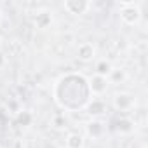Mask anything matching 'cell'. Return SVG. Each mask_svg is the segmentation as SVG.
Wrapping results in <instances>:
<instances>
[{"mask_svg":"<svg viewBox=\"0 0 148 148\" xmlns=\"http://www.w3.org/2000/svg\"><path fill=\"white\" fill-rule=\"evenodd\" d=\"M91 98L87 77L80 71H66L52 86V99L64 113L84 110Z\"/></svg>","mask_w":148,"mask_h":148,"instance_id":"1","label":"cell"},{"mask_svg":"<svg viewBox=\"0 0 148 148\" xmlns=\"http://www.w3.org/2000/svg\"><path fill=\"white\" fill-rule=\"evenodd\" d=\"M141 5L143 2H138V0H120V2H117L120 21L125 26H138L143 18Z\"/></svg>","mask_w":148,"mask_h":148,"instance_id":"2","label":"cell"},{"mask_svg":"<svg viewBox=\"0 0 148 148\" xmlns=\"http://www.w3.org/2000/svg\"><path fill=\"white\" fill-rule=\"evenodd\" d=\"M110 105L119 113H131L136 108V96L129 91H117L112 94Z\"/></svg>","mask_w":148,"mask_h":148,"instance_id":"3","label":"cell"},{"mask_svg":"<svg viewBox=\"0 0 148 148\" xmlns=\"http://www.w3.org/2000/svg\"><path fill=\"white\" fill-rule=\"evenodd\" d=\"M63 11L66 14L71 16H84L92 9V2L91 0H64L61 4Z\"/></svg>","mask_w":148,"mask_h":148,"instance_id":"4","label":"cell"},{"mask_svg":"<svg viewBox=\"0 0 148 148\" xmlns=\"http://www.w3.org/2000/svg\"><path fill=\"white\" fill-rule=\"evenodd\" d=\"M87 84H89V91H91L92 98H103L110 89L108 79L101 77V75H96V73H92L91 77H87Z\"/></svg>","mask_w":148,"mask_h":148,"instance_id":"5","label":"cell"},{"mask_svg":"<svg viewBox=\"0 0 148 148\" xmlns=\"http://www.w3.org/2000/svg\"><path fill=\"white\" fill-rule=\"evenodd\" d=\"M84 129H86V136L87 138H91V139H101L106 134V122L101 120V119H91V120L86 122Z\"/></svg>","mask_w":148,"mask_h":148,"instance_id":"6","label":"cell"},{"mask_svg":"<svg viewBox=\"0 0 148 148\" xmlns=\"http://www.w3.org/2000/svg\"><path fill=\"white\" fill-rule=\"evenodd\" d=\"M112 129H113L117 134H120V136H129V134L134 132L136 122H134L131 117H127V115H120V117H117V119L112 122Z\"/></svg>","mask_w":148,"mask_h":148,"instance_id":"7","label":"cell"},{"mask_svg":"<svg viewBox=\"0 0 148 148\" xmlns=\"http://www.w3.org/2000/svg\"><path fill=\"white\" fill-rule=\"evenodd\" d=\"M84 110H86L87 115H91L92 119H101V117L108 112V103H106L103 98H91Z\"/></svg>","mask_w":148,"mask_h":148,"instance_id":"8","label":"cell"},{"mask_svg":"<svg viewBox=\"0 0 148 148\" xmlns=\"http://www.w3.org/2000/svg\"><path fill=\"white\" fill-rule=\"evenodd\" d=\"M77 59L82 61V63H91L96 59V45L92 42H80L77 45Z\"/></svg>","mask_w":148,"mask_h":148,"instance_id":"9","label":"cell"},{"mask_svg":"<svg viewBox=\"0 0 148 148\" xmlns=\"http://www.w3.org/2000/svg\"><path fill=\"white\" fill-rule=\"evenodd\" d=\"M51 25H52V12L51 11L42 9V11L35 12V16H33V26L37 30H47V28H51Z\"/></svg>","mask_w":148,"mask_h":148,"instance_id":"10","label":"cell"},{"mask_svg":"<svg viewBox=\"0 0 148 148\" xmlns=\"http://www.w3.org/2000/svg\"><path fill=\"white\" fill-rule=\"evenodd\" d=\"M86 146V136L82 132H68L64 138V148H84Z\"/></svg>","mask_w":148,"mask_h":148,"instance_id":"11","label":"cell"},{"mask_svg":"<svg viewBox=\"0 0 148 148\" xmlns=\"http://www.w3.org/2000/svg\"><path fill=\"white\" fill-rule=\"evenodd\" d=\"M108 82H110V86H120V84H124L127 79H129V75H127V71L124 70V68H119V66H113L112 68V71L108 73Z\"/></svg>","mask_w":148,"mask_h":148,"instance_id":"12","label":"cell"},{"mask_svg":"<svg viewBox=\"0 0 148 148\" xmlns=\"http://www.w3.org/2000/svg\"><path fill=\"white\" fill-rule=\"evenodd\" d=\"M14 122H16L18 125H21V127H28V125L33 124V115H32V112H28V110H19V112L14 115Z\"/></svg>","mask_w":148,"mask_h":148,"instance_id":"13","label":"cell"},{"mask_svg":"<svg viewBox=\"0 0 148 148\" xmlns=\"http://www.w3.org/2000/svg\"><path fill=\"white\" fill-rule=\"evenodd\" d=\"M51 125H52L56 131H63V129H66V127H68V117H66V113H64V112H58L56 115H52V119H51Z\"/></svg>","mask_w":148,"mask_h":148,"instance_id":"14","label":"cell"},{"mask_svg":"<svg viewBox=\"0 0 148 148\" xmlns=\"http://www.w3.org/2000/svg\"><path fill=\"white\" fill-rule=\"evenodd\" d=\"M112 68H113V64L108 59H99L94 64V73L96 75H101V77H108V73L112 71Z\"/></svg>","mask_w":148,"mask_h":148,"instance_id":"15","label":"cell"},{"mask_svg":"<svg viewBox=\"0 0 148 148\" xmlns=\"http://www.w3.org/2000/svg\"><path fill=\"white\" fill-rule=\"evenodd\" d=\"M7 54L4 52V51H0V70H2V68H5L7 66Z\"/></svg>","mask_w":148,"mask_h":148,"instance_id":"16","label":"cell"},{"mask_svg":"<svg viewBox=\"0 0 148 148\" xmlns=\"http://www.w3.org/2000/svg\"><path fill=\"white\" fill-rule=\"evenodd\" d=\"M2 23H4V12H2V9H0V26H2Z\"/></svg>","mask_w":148,"mask_h":148,"instance_id":"17","label":"cell"},{"mask_svg":"<svg viewBox=\"0 0 148 148\" xmlns=\"http://www.w3.org/2000/svg\"><path fill=\"white\" fill-rule=\"evenodd\" d=\"M2 45H4V40H2V35H0V51H2Z\"/></svg>","mask_w":148,"mask_h":148,"instance_id":"18","label":"cell"}]
</instances>
